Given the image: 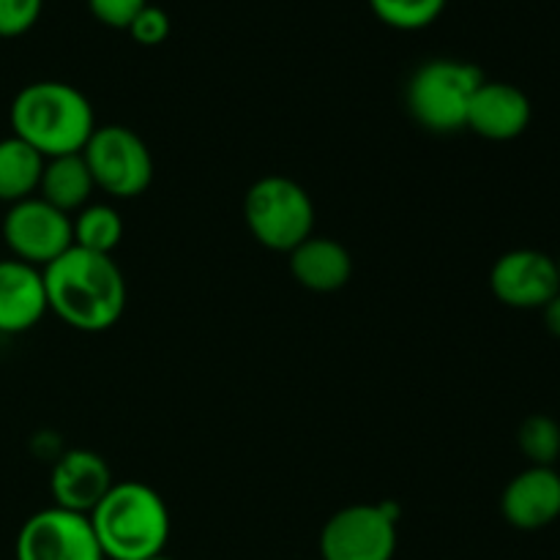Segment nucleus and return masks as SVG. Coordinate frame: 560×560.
Here are the masks:
<instances>
[{"label": "nucleus", "mask_w": 560, "mask_h": 560, "mask_svg": "<svg viewBox=\"0 0 560 560\" xmlns=\"http://www.w3.org/2000/svg\"><path fill=\"white\" fill-rule=\"evenodd\" d=\"M49 312L85 334L113 328L126 310V279L109 255L71 246L42 268Z\"/></svg>", "instance_id": "obj_1"}, {"label": "nucleus", "mask_w": 560, "mask_h": 560, "mask_svg": "<svg viewBox=\"0 0 560 560\" xmlns=\"http://www.w3.org/2000/svg\"><path fill=\"white\" fill-rule=\"evenodd\" d=\"M11 131L44 159L82 153L96 131L93 107L69 82L42 80L22 88L11 102Z\"/></svg>", "instance_id": "obj_2"}, {"label": "nucleus", "mask_w": 560, "mask_h": 560, "mask_svg": "<svg viewBox=\"0 0 560 560\" xmlns=\"http://www.w3.org/2000/svg\"><path fill=\"white\" fill-rule=\"evenodd\" d=\"M102 556L109 560H151L170 539V512L153 487L124 481L88 514Z\"/></svg>", "instance_id": "obj_3"}, {"label": "nucleus", "mask_w": 560, "mask_h": 560, "mask_svg": "<svg viewBox=\"0 0 560 560\" xmlns=\"http://www.w3.org/2000/svg\"><path fill=\"white\" fill-rule=\"evenodd\" d=\"M244 219L257 244L290 255L315 230V202L293 178L266 175L246 191Z\"/></svg>", "instance_id": "obj_4"}, {"label": "nucleus", "mask_w": 560, "mask_h": 560, "mask_svg": "<svg viewBox=\"0 0 560 560\" xmlns=\"http://www.w3.org/2000/svg\"><path fill=\"white\" fill-rule=\"evenodd\" d=\"M485 82L476 66L438 58L416 69L408 82V109L424 129L448 135L468 126V109Z\"/></svg>", "instance_id": "obj_5"}, {"label": "nucleus", "mask_w": 560, "mask_h": 560, "mask_svg": "<svg viewBox=\"0 0 560 560\" xmlns=\"http://www.w3.org/2000/svg\"><path fill=\"white\" fill-rule=\"evenodd\" d=\"M82 159L91 170L96 189L107 191L109 197L129 200L142 195L153 180L151 151L142 137L126 126H96L82 148Z\"/></svg>", "instance_id": "obj_6"}, {"label": "nucleus", "mask_w": 560, "mask_h": 560, "mask_svg": "<svg viewBox=\"0 0 560 560\" xmlns=\"http://www.w3.org/2000/svg\"><path fill=\"white\" fill-rule=\"evenodd\" d=\"M397 552V517L386 503H355L334 514L320 534L323 560H392Z\"/></svg>", "instance_id": "obj_7"}, {"label": "nucleus", "mask_w": 560, "mask_h": 560, "mask_svg": "<svg viewBox=\"0 0 560 560\" xmlns=\"http://www.w3.org/2000/svg\"><path fill=\"white\" fill-rule=\"evenodd\" d=\"M3 238L14 260L36 268H47L74 246L71 217L42 197H27L9 208L3 219Z\"/></svg>", "instance_id": "obj_8"}, {"label": "nucleus", "mask_w": 560, "mask_h": 560, "mask_svg": "<svg viewBox=\"0 0 560 560\" xmlns=\"http://www.w3.org/2000/svg\"><path fill=\"white\" fill-rule=\"evenodd\" d=\"M16 560H104L85 514L44 509L16 534Z\"/></svg>", "instance_id": "obj_9"}, {"label": "nucleus", "mask_w": 560, "mask_h": 560, "mask_svg": "<svg viewBox=\"0 0 560 560\" xmlns=\"http://www.w3.org/2000/svg\"><path fill=\"white\" fill-rule=\"evenodd\" d=\"M490 288L512 310H541L560 293L558 266L545 252L512 249L492 266Z\"/></svg>", "instance_id": "obj_10"}, {"label": "nucleus", "mask_w": 560, "mask_h": 560, "mask_svg": "<svg viewBox=\"0 0 560 560\" xmlns=\"http://www.w3.org/2000/svg\"><path fill=\"white\" fill-rule=\"evenodd\" d=\"M113 474L104 457L85 448L66 452L55 463L49 476V492L58 509L77 514H91L102 503V498L113 490Z\"/></svg>", "instance_id": "obj_11"}, {"label": "nucleus", "mask_w": 560, "mask_h": 560, "mask_svg": "<svg viewBox=\"0 0 560 560\" xmlns=\"http://www.w3.org/2000/svg\"><path fill=\"white\" fill-rule=\"evenodd\" d=\"M501 512L517 530H541L560 517V474L530 465L503 490Z\"/></svg>", "instance_id": "obj_12"}, {"label": "nucleus", "mask_w": 560, "mask_h": 560, "mask_svg": "<svg viewBox=\"0 0 560 560\" xmlns=\"http://www.w3.org/2000/svg\"><path fill=\"white\" fill-rule=\"evenodd\" d=\"M49 312L42 268L22 260H0V334H22Z\"/></svg>", "instance_id": "obj_13"}, {"label": "nucleus", "mask_w": 560, "mask_h": 560, "mask_svg": "<svg viewBox=\"0 0 560 560\" xmlns=\"http://www.w3.org/2000/svg\"><path fill=\"white\" fill-rule=\"evenodd\" d=\"M530 124V98L509 82H481L468 109V129L485 140L506 142Z\"/></svg>", "instance_id": "obj_14"}, {"label": "nucleus", "mask_w": 560, "mask_h": 560, "mask_svg": "<svg viewBox=\"0 0 560 560\" xmlns=\"http://www.w3.org/2000/svg\"><path fill=\"white\" fill-rule=\"evenodd\" d=\"M290 273L301 288L312 293H334L353 277V257L339 241L310 235L304 244L290 252Z\"/></svg>", "instance_id": "obj_15"}, {"label": "nucleus", "mask_w": 560, "mask_h": 560, "mask_svg": "<svg viewBox=\"0 0 560 560\" xmlns=\"http://www.w3.org/2000/svg\"><path fill=\"white\" fill-rule=\"evenodd\" d=\"M93 189H96V184H93V175L82 153H66V156H55L44 162L38 195L58 211H82L85 206H91Z\"/></svg>", "instance_id": "obj_16"}, {"label": "nucleus", "mask_w": 560, "mask_h": 560, "mask_svg": "<svg viewBox=\"0 0 560 560\" xmlns=\"http://www.w3.org/2000/svg\"><path fill=\"white\" fill-rule=\"evenodd\" d=\"M44 162L47 159L33 151L27 142H22L20 137L11 135L0 140V202L14 206V202L36 195Z\"/></svg>", "instance_id": "obj_17"}, {"label": "nucleus", "mask_w": 560, "mask_h": 560, "mask_svg": "<svg viewBox=\"0 0 560 560\" xmlns=\"http://www.w3.org/2000/svg\"><path fill=\"white\" fill-rule=\"evenodd\" d=\"M71 233H74V246L98 255H113L115 246L124 238V219L113 206H85L71 219Z\"/></svg>", "instance_id": "obj_18"}, {"label": "nucleus", "mask_w": 560, "mask_h": 560, "mask_svg": "<svg viewBox=\"0 0 560 560\" xmlns=\"http://www.w3.org/2000/svg\"><path fill=\"white\" fill-rule=\"evenodd\" d=\"M381 22L397 31H419L432 25L446 9V0H370Z\"/></svg>", "instance_id": "obj_19"}, {"label": "nucleus", "mask_w": 560, "mask_h": 560, "mask_svg": "<svg viewBox=\"0 0 560 560\" xmlns=\"http://www.w3.org/2000/svg\"><path fill=\"white\" fill-rule=\"evenodd\" d=\"M520 448L534 465L552 468L560 454V427L550 416H530L520 427Z\"/></svg>", "instance_id": "obj_20"}, {"label": "nucleus", "mask_w": 560, "mask_h": 560, "mask_svg": "<svg viewBox=\"0 0 560 560\" xmlns=\"http://www.w3.org/2000/svg\"><path fill=\"white\" fill-rule=\"evenodd\" d=\"M44 0H0V38H14L31 31L42 14Z\"/></svg>", "instance_id": "obj_21"}, {"label": "nucleus", "mask_w": 560, "mask_h": 560, "mask_svg": "<svg viewBox=\"0 0 560 560\" xmlns=\"http://www.w3.org/2000/svg\"><path fill=\"white\" fill-rule=\"evenodd\" d=\"M126 31L131 33V38H135L137 44H145V47H156V44H162L164 38L170 36V16L164 14L159 5L148 3L145 9H142L140 14L131 20V25L126 27Z\"/></svg>", "instance_id": "obj_22"}, {"label": "nucleus", "mask_w": 560, "mask_h": 560, "mask_svg": "<svg viewBox=\"0 0 560 560\" xmlns=\"http://www.w3.org/2000/svg\"><path fill=\"white\" fill-rule=\"evenodd\" d=\"M93 16L109 27H129L131 20L148 5V0H88Z\"/></svg>", "instance_id": "obj_23"}, {"label": "nucleus", "mask_w": 560, "mask_h": 560, "mask_svg": "<svg viewBox=\"0 0 560 560\" xmlns=\"http://www.w3.org/2000/svg\"><path fill=\"white\" fill-rule=\"evenodd\" d=\"M541 312H545V323H547V331L556 334V337L560 339V293L556 295V299L547 301L545 306H541Z\"/></svg>", "instance_id": "obj_24"}, {"label": "nucleus", "mask_w": 560, "mask_h": 560, "mask_svg": "<svg viewBox=\"0 0 560 560\" xmlns=\"http://www.w3.org/2000/svg\"><path fill=\"white\" fill-rule=\"evenodd\" d=\"M151 560H173V558H164V556H156V558H151Z\"/></svg>", "instance_id": "obj_25"}, {"label": "nucleus", "mask_w": 560, "mask_h": 560, "mask_svg": "<svg viewBox=\"0 0 560 560\" xmlns=\"http://www.w3.org/2000/svg\"><path fill=\"white\" fill-rule=\"evenodd\" d=\"M556 266H558V279H560V257L556 260Z\"/></svg>", "instance_id": "obj_26"}]
</instances>
